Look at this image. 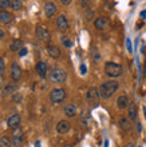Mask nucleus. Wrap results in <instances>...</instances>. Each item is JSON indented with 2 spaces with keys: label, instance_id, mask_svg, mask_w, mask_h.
<instances>
[{
  "label": "nucleus",
  "instance_id": "obj_1",
  "mask_svg": "<svg viewBox=\"0 0 146 147\" xmlns=\"http://www.w3.org/2000/svg\"><path fill=\"white\" fill-rule=\"evenodd\" d=\"M119 84L117 80H106L103 82L102 84L99 86V94H101V98L103 99H109L111 98L114 94L117 92Z\"/></svg>",
  "mask_w": 146,
  "mask_h": 147
},
{
  "label": "nucleus",
  "instance_id": "obj_2",
  "mask_svg": "<svg viewBox=\"0 0 146 147\" xmlns=\"http://www.w3.org/2000/svg\"><path fill=\"white\" fill-rule=\"evenodd\" d=\"M105 72L110 78H118L123 74V68L121 64L114 62H107L105 64Z\"/></svg>",
  "mask_w": 146,
  "mask_h": 147
},
{
  "label": "nucleus",
  "instance_id": "obj_3",
  "mask_svg": "<svg viewBox=\"0 0 146 147\" xmlns=\"http://www.w3.org/2000/svg\"><path fill=\"white\" fill-rule=\"evenodd\" d=\"M66 79H67V74H66L65 70H62V68H54L50 72V80L52 83L62 84V83L66 82Z\"/></svg>",
  "mask_w": 146,
  "mask_h": 147
},
{
  "label": "nucleus",
  "instance_id": "obj_4",
  "mask_svg": "<svg viewBox=\"0 0 146 147\" xmlns=\"http://www.w3.org/2000/svg\"><path fill=\"white\" fill-rule=\"evenodd\" d=\"M86 98H87V102L92 107H95L98 103H99V99H101V94H99V88L96 87H91L88 88L87 94H86Z\"/></svg>",
  "mask_w": 146,
  "mask_h": 147
},
{
  "label": "nucleus",
  "instance_id": "obj_5",
  "mask_svg": "<svg viewBox=\"0 0 146 147\" xmlns=\"http://www.w3.org/2000/svg\"><path fill=\"white\" fill-rule=\"evenodd\" d=\"M66 99V91L63 88H54L50 92V100L54 105H58Z\"/></svg>",
  "mask_w": 146,
  "mask_h": 147
},
{
  "label": "nucleus",
  "instance_id": "obj_6",
  "mask_svg": "<svg viewBox=\"0 0 146 147\" xmlns=\"http://www.w3.org/2000/svg\"><path fill=\"white\" fill-rule=\"evenodd\" d=\"M35 35H36V38L43 43H50V40H51L50 31H48L46 27H43V26H38V27H36Z\"/></svg>",
  "mask_w": 146,
  "mask_h": 147
},
{
  "label": "nucleus",
  "instance_id": "obj_7",
  "mask_svg": "<svg viewBox=\"0 0 146 147\" xmlns=\"http://www.w3.org/2000/svg\"><path fill=\"white\" fill-rule=\"evenodd\" d=\"M12 146L14 147H22V144H23V140H24V132L22 128H16V130H14V132H12Z\"/></svg>",
  "mask_w": 146,
  "mask_h": 147
},
{
  "label": "nucleus",
  "instance_id": "obj_8",
  "mask_svg": "<svg viewBox=\"0 0 146 147\" xmlns=\"http://www.w3.org/2000/svg\"><path fill=\"white\" fill-rule=\"evenodd\" d=\"M10 76H11L12 80H20L22 78V67L18 64V63H12L11 67H10Z\"/></svg>",
  "mask_w": 146,
  "mask_h": 147
},
{
  "label": "nucleus",
  "instance_id": "obj_9",
  "mask_svg": "<svg viewBox=\"0 0 146 147\" xmlns=\"http://www.w3.org/2000/svg\"><path fill=\"white\" fill-rule=\"evenodd\" d=\"M109 26H110V22H109L107 18H103V16H101V18H96L94 20V27L96 30H99V31H105V30H107Z\"/></svg>",
  "mask_w": 146,
  "mask_h": 147
},
{
  "label": "nucleus",
  "instance_id": "obj_10",
  "mask_svg": "<svg viewBox=\"0 0 146 147\" xmlns=\"http://www.w3.org/2000/svg\"><path fill=\"white\" fill-rule=\"evenodd\" d=\"M20 122H22V119H20L19 114H12V115L7 119V126H8V128L16 130V128L20 127Z\"/></svg>",
  "mask_w": 146,
  "mask_h": 147
},
{
  "label": "nucleus",
  "instance_id": "obj_11",
  "mask_svg": "<svg viewBox=\"0 0 146 147\" xmlns=\"http://www.w3.org/2000/svg\"><path fill=\"white\" fill-rule=\"evenodd\" d=\"M71 130V123L69 120H59L58 124H56V131L60 135H65Z\"/></svg>",
  "mask_w": 146,
  "mask_h": 147
},
{
  "label": "nucleus",
  "instance_id": "obj_12",
  "mask_svg": "<svg viewBox=\"0 0 146 147\" xmlns=\"http://www.w3.org/2000/svg\"><path fill=\"white\" fill-rule=\"evenodd\" d=\"M56 27L60 32H66L69 30V20L65 15H59L56 18Z\"/></svg>",
  "mask_w": 146,
  "mask_h": 147
},
{
  "label": "nucleus",
  "instance_id": "obj_13",
  "mask_svg": "<svg viewBox=\"0 0 146 147\" xmlns=\"http://www.w3.org/2000/svg\"><path fill=\"white\" fill-rule=\"evenodd\" d=\"M127 115H129V119L131 122H135L138 118V110H137V106L134 102H130V105L127 107Z\"/></svg>",
  "mask_w": 146,
  "mask_h": 147
},
{
  "label": "nucleus",
  "instance_id": "obj_14",
  "mask_svg": "<svg viewBox=\"0 0 146 147\" xmlns=\"http://www.w3.org/2000/svg\"><path fill=\"white\" fill-rule=\"evenodd\" d=\"M63 112H65V115L67 116V118H74V116H77V114H78V109H77V106L75 105L69 103V105L65 106Z\"/></svg>",
  "mask_w": 146,
  "mask_h": 147
},
{
  "label": "nucleus",
  "instance_id": "obj_15",
  "mask_svg": "<svg viewBox=\"0 0 146 147\" xmlns=\"http://www.w3.org/2000/svg\"><path fill=\"white\" fill-rule=\"evenodd\" d=\"M47 52H48V55L52 59H58V58H60V55H62L60 48L58 46H54V44H48L47 46Z\"/></svg>",
  "mask_w": 146,
  "mask_h": 147
},
{
  "label": "nucleus",
  "instance_id": "obj_16",
  "mask_svg": "<svg viewBox=\"0 0 146 147\" xmlns=\"http://www.w3.org/2000/svg\"><path fill=\"white\" fill-rule=\"evenodd\" d=\"M16 91H18V86H16V83H8V84L3 88V91H1V96L5 98V96H8V95L15 94Z\"/></svg>",
  "mask_w": 146,
  "mask_h": 147
},
{
  "label": "nucleus",
  "instance_id": "obj_17",
  "mask_svg": "<svg viewBox=\"0 0 146 147\" xmlns=\"http://www.w3.org/2000/svg\"><path fill=\"white\" fill-rule=\"evenodd\" d=\"M35 70L38 72V75L40 78H46L47 76V71H48V67L44 62H38L36 66H35Z\"/></svg>",
  "mask_w": 146,
  "mask_h": 147
},
{
  "label": "nucleus",
  "instance_id": "obj_18",
  "mask_svg": "<svg viewBox=\"0 0 146 147\" xmlns=\"http://www.w3.org/2000/svg\"><path fill=\"white\" fill-rule=\"evenodd\" d=\"M56 12V5L52 1H48V3L44 4V13H46L47 18H52Z\"/></svg>",
  "mask_w": 146,
  "mask_h": 147
},
{
  "label": "nucleus",
  "instance_id": "obj_19",
  "mask_svg": "<svg viewBox=\"0 0 146 147\" xmlns=\"http://www.w3.org/2000/svg\"><path fill=\"white\" fill-rule=\"evenodd\" d=\"M14 19V16L5 9H0V24H10Z\"/></svg>",
  "mask_w": 146,
  "mask_h": 147
},
{
  "label": "nucleus",
  "instance_id": "obj_20",
  "mask_svg": "<svg viewBox=\"0 0 146 147\" xmlns=\"http://www.w3.org/2000/svg\"><path fill=\"white\" fill-rule=\"evenodd\" d=\"M129 105H130L129 98H127L126 95H119L118 99H117V107H118L119 110H125L129 107Z\"/></svg>",
  "mask_w": 146,
  "mask_h": 147
},
{
  "label": "nucleus",
  "instance_id": "obj_21",
  "mask_svg": "<svg viewBox=\"0 0 146 147\" xmlns=\"http://www.w3.org/2000/svg\"><path fill=\"white\" fill-rule=\"evenodd\" d=\"M131 120L130 119H127V118H125V116H121L118 119V126L121 130H123V131H129L131 127V123H130Z\"/></svg>",
  "mask_w": 146,
  "mask_h": 147
},
{
  "label": "nucleus",
  "instance_id": "obj_22",
  "mask_svg": "<svg viewBox=\"0 0 146 147\" xmlns=\"http://www.w3.org/2000/svg\"><path fill=\"white\" fill-rule=\"evenodd\" d=\"M10 50H11V52H20V50H23L22 39H14L12 43L10 44Z\"/></svg>",
  "mask_w": 146,
  "mask_h": 147
},
{
  "label": "nucleus",
  "instance_id": "obj_23",
  "mask_svg": "<svg viewBox=\"0 0 146 147\" xmlns=\"http://www.w3.org/2000/svg\"><path fill=\"white\" fill-rule=\"evenodd\" d=\"M90 55H91L92 62H94V63H99L101 54H99V51H98V48H96L95 46H91V48H90Z\"/></svg>",
  "mask_w": 146,
  "mask_h": 147
},
{
  "label": "nucleus",
  "instance_id": "obj_24",
  "mask_svg": "<svg viewBox=\"0 0 146 147\" xmlns=\"http://www.w3.org/2000/svg\"><path fill=\"white\" fill-rule=\"evenodd\" d=\"M12 146V140L8 136H1L0 138V147H11Z\"/></svg>",
  "mask_w": 146,
  "mask_h": 147
},
{
  "label": "nucleus",
  "instance_id": "obj_25",
  "mask_svg": "<svg viewBox=\"0 0 146 147\" xmlns=\"http://www.w3.org/2000/svg\"><path fill=\"white\" fill-rule=\"evenodd\" d=\"M11 8L14 11H19L22 8V1L20 0H11Z\"/></svg>",
  "mask_w": 146,
  "mask_h": 147
},
{
  "label": "nucleus",
  "instance_id": "obj_26",
  "mask_svg": "<svg viewBox=\"0 0 146 147\" xmlns=\"http://www.w3.org/2000/svg\"><path fill=\"white\" fill-rule=\"evenodd\" d=\"M8 7H11V0H0V9H5Z\"/></svg>",
  "mask_w": 146,
  "mask_h": 147
},
{
  "label": "nucleus",
  "instance_id": "obj_27",
  "mask_svg": "<svg viewBox=\"0 0 146 147\" xmlns=\"http://www.w3.org/2000/svg\"><path fill=\"white\" fill-rule=\"evenodd\" d=\"M62 44H63L65 47H67V48L73 47V42H71L69 38H66V36H63V38H62Z\"/></svg>",
  "mask_w": 146,
  "mask_h": 147
},
{
  "label": "nucleus",
  "instance_id": "obj_28",
  "mask_svg": "<svg viewBox=\"0 0 146 147\" xmlns=\"http://www.w3.org/2000/svg\"><path fill=\"white\" fill-rule=\"evenodd\" d=\"M90 3H91V0H79V4H81L82 8H88Z\"/></svg>",
  "mask_w": 146,
  "mask_h": 147
},
{
  "label": "nucleus",
  "instance_id": "obj_29",
  "mask_svg": "<svg viewBox=\"0 0 146 147\" xmlns=\"http://www.w3.org/2000/svg\"><path fill=\"white\" fill-rule=\"evenodd\" d=\"M4 71H5V64H4V60L0 58V76L4 75Z\"/></svg>",
  "mask_w": 146,
  "mask_h": 147
},
{
  "label": "nucleus",
  "instance_id": "obj_30",
  "mask_svg": "<svg viewBox=\"0 0 146 147\" xmlns=\"http://www.w3.org/2000/svg\"><path fill=\"white\" fill-rule=\"evenodd\" d=\"M5 79H4V76H0V90H3L4 87H5Z\"/></svg>",
  "mask_w": 146,
  "mask_h": 147
},
{
  "label": "nucleus",
  "instance_id": "obj_31",
  "mask_svg": "<svg viewBox=\"0 0 146 147\" xmlns=\"http://www.w3.org/2000/svg\"><path fill=\"white\" fill-rule=\"evenodd\" d=\"M92 16H94V12H92V11H88L87 13H86V20H91Z\"/></svg>",
  "mask_w": 146,
  "mask_h": 147
},
{
  "label": "nucleus",
  "instance_id": "obj_32",
  "mask_svg": "<svg viewBox=\"0 0 146 147\" xmlns=\"http://www.w3.org/2000/svg\"><path fill=\"white\" fill-rule=\"evenodd\" d=\"M126 46H127V51H129V52H131V51H133V48H131V42H130V39H127V40H126Z\"/></svg>",
  "mask_w": 146,
  "mask_h": 147
},
{
  "label": "nucleus",
  "instance_id": "obj_33",
  "mask_svg": "<svg viewBox=\"0 0 146 147\" xmlns=\"http://www.w3.org/2000/svg\"><path fill=\"white\" fill-rule=\"evenodd\" d=\"M71 1H73V0H60V3L63 4L65 7H67V5H70V4H71Z\"/></svg>",
  "mask_w": 146,
  "mask_h": 147
},
{
  "label": "nucleus",
  "instance_id": "obj_34",
  "mask_svg": "<svg viewBox=\"0 0 146 147\" xmlns=\"http://www.w3.org/2000/svg\"><path fill=\"white\" fill-rule=\"evenodd\" d=\"M4 38H5V32H4L3 28H0V40H1V39H4Z\"/></svg>",
  "mask_w": 146,
  "mask_h": 147
},
{
  "label": "nucleus",
  "instance_id": "obj_35",
  "mask_svg": "<svg viewBox=\"0 0 146 147\" xmlns=\"http://www.w3.org/2000/svg\"><path fill=\"white\" fill-rule=\"evenodd\" d=\"M86 70H87V68H86V66H85V64H82V66H81V74H82V75H85V74H86Z\"/></svg>",
  "mask_w": 146,
  "mask_h": 147
},
{
  "label": "nucleus",
  "instance_id": "obj_36",
  "mask_svg": "<svg viewBox=\"0 0 146 147\" xmlns=\"http://www.w3.org/2000/svg\"><path fill=\"white\" fill-rule=\"evenodd\" d=\"M19 55H20V56H26V55H27V50H26V48H23V50H20Z\"/></svg>",
  "mask_w": 146,
  "mask_h": 147
},
{
  "label": "nucleus",
  "instance_id": "obj_37",
  "mask_svg": "<svg viewBox=\"0 0 146 147\" xmlns=\"http://www.w3.org/2000/svg\"><path fill=\"white\" fill-rule=\"evenodd\" d=\"M137 128H138V131L141 132V130H142V126H141V123H137Z\"/></svg>",
  "mask_w": 146,
  "mask_h": 147
},
{
  "label": "nucleus",
  "instance_id": "obj_38",
  "mask_svg": "<svg viewBox=\"0 0 146 147\" xmlns=\"http://www.w3.org/2000/svg\"><path fill=\"white\" fill-rule=\"evenodd\" d=\"M141 18H142V19H143V18H146V11H142V12H141Z\"/></svg>",
  "mask_w": 146,
  "mask_h": 147
},
{
  "label": "nucleus",
  "instance_id": "obj_39",
  "mask_svg": "<svg viewBox=\"0 0 146 147\" xmlns=\"http://www.w3.org/2000/svg\"><path fill=\"white\" fill-rule=\"evenodd\" d=\"M126 147H134V144H133V143H129V144H126Z\"/></svg>",
  "mask_w": 146,
  "mask_h": 147
},
{
  "label": "nucleus",
  "instance_id": "obj_40",
  "mask_svg": "<svg viewBox=\"0 0 146 147\" xmlns=\"http://www.w3.org/2000/svg\"><path fill=\"white\" fill-rule=\"evenodd\" d=\"M63 147H73V146H71V144H65Z\"/></svg>",
  "mask_w": 146,
  "mask_h": 147
}]
</instances>
